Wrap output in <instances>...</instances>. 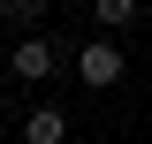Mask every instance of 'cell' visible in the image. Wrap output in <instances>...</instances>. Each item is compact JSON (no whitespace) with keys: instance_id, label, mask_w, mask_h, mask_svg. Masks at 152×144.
I'll use <instances>...</instances> for the list:
<instances>
[{"instance_id":"cell-1","label":"cell","mask_w":152,"mask_h":144,"mask_svg":"<svg viewBox=\"0 0 152 144\" xmlns=\"http://www.w3.org/2000/svg\"><path fill=\"white\" fill-rule=\"evenodd\" d=\"M122 46L114 38H91V46H76V84H91V91H107V84H122Z\"/></svg>"},{"instance_id":"cell-2","label":"cell","mask_w":152,"mask_h":144,"mask_svg":"<svg viewBox=\"0 0 152 144\" xmlns=\"http://www.w3.org/2000/svg\"><path fill=\"white\" fill-rule=\"evenodd\" d=\"M53 46H46V38H23V46H15V76H23V84H46V76H53Z\"/></svg>"},{"instance_id":"cell-3","label":"cell","mask_w":152,"mask_h":144,"mask_svg":"<svg viewBox=\"0 0 152 144\" xmlns=\"http://www.w3.org/2000/svg\"><path fill=\"white\" fill-rule=\"evenodd\" d=\"M23 144H69V114L61 106H38L31 121H23Z\"/></svg>"},{"instance_id":"cell-4","label":"cell","mask_w":152,"mask_h":144,"mask_svg":"<svg viewBox=\"0 0 152 144\" xmlns=\"http://www.w3.org/2000/svg\"><path fill=\"white\" fill-rule=\"evenodd\" d=\"M91 15L107 23V31H129L137 23V0H91Z\"/></svg>"},{"instance_id":"cell-5","label":"cell","mask_w":152,"mask_h":144,"mask_svg":"<svg viewBox=\"0 0 152 144\" xmlns=\"http://www.w3.org/2000/svg\"><path fill=\"white\" fill-rule=\"evenodd\" d=\"M0 8H15V15H38V8H46V0H0Z\"/></svg>"}]
</instances>
